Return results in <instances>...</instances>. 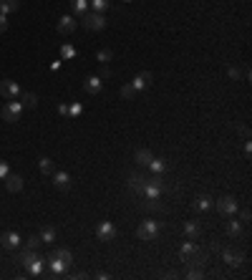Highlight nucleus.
<instances>
[{
  "label": "nucleus",
  "instance_id": "43",
  "mask_svg": "<svg viewBox=\"0 0 252 280\" xmlns=\"http://www.w3.org/2000/svg\"><path fill=\"white\" fill-rule=\"evenodd\" d=\"M250 154H252V144L247 141V144H245V157H250Z\"/></svg>",
  "mask_w": 252,
  "mask_h": 280
},
{
  "label": "nucleus",
  "instance_id": "25",
  "mask_svg": "<svg viewBox=\"0 0 252 280\" xmlns=\"http://www.w3.org/2000/svg\"><path fill=\"white\" fill-rule=\"evenodd\" d=\"M199 232H202V227H199L197 222H184V235H187L189 240H197Z\"/></svg>",
  "mask_w": 252,
  "mask_h": 280
},
{
  "label": "nucleus",
  "instance_id": "30",
  "mask_svg": "<svg viewBox=\"0 0 252 280\" xmlns=\"http://www.w3.org/2000/svg\"><path fill=\"white\" fill-rule=\"evenodd\" d=\"M118 94H121V99H124V101H131V99H134L139 91H136V88L129 83V86H121V91H118Z\"/></svg>",
  "mask_w": 252,
  "mask_h": 280
},
{
  "label": "nucleus",
  "instance_id": "24",
  "mask_svg": "<svg viewBox=\"0 0 252 280\" xmlns=\"http://www.w3.org/2000/svg\"><path fill=\"white\" fill-rule=\"evenodd\" d=\"M20 8V0H0V13L8 16V13H16Z\"/></svg>",
  "mask_w": 252,
  "mask_h": 280
},
{
  "label": "nucleus",
  "instance_id": "33",
  "mask_svg": "<svg viewBox=\"0 0 252 280\" xmlns=\"http://www.w3.org/2000/svg\"><path fill=\"white\" fill-rule=\"evenodd\" d=\"M81 111H83L81 104H71V106H68V116H73V119H76V116H81Z\"/></svg>",
  "mask_w": 252,
  "mask_h": 280
},
{
  "label": "nucleus",
  "instance_id": "34",
  "mask_svg": "<svg viewBox=\"0 0 252 280\" xmlns=\"http://www.w3.org/2000/svg\"><path fill=\"white\" fill-rule=\"evenodd\" d=\"M38 245H40V238H36V235H31V238L25 240V247H28V250H36Z\"/></svg>",
  "mask_w": 252,
  "mask_h": 280
},
{
  "label": "nucleus",
  "instance_id": "15",
  "mask_svg": "<svg viewBox=\"0 0 252 280\" xmlns=\"http://www.w3.org/2000/svg\"><path fill=\"white\" fill-rule=\"evenodd\" d=\"M43 265H46V258H40V255L36 253V255H33V260L25 265V270L31 273V275H36V278H40V275H43Z\"/></svg>",
  "mask_w": 252,
  "mask_h": 280
},
{
  "label": "nucleus",
  "instance_id": "7",
  "mask_svg": "<svg viewBox=\"0 0 252 280\" xmlns=\"http://www.w3.org/2000/svg\"><path fill=\"white\" fill-rule=\"evenodd\" d=\"M0 96L8 99V101H16V99L20 96V86H18V81H10V79L0 81Z\"/></svg>",
  "mask_w": 252,
  "mask_h": 280
},
{
  "label": "nucleus",
  "instance_id": "21",
  "mask_svg": "<svg viewBox=\"0 0 252 280\" xmlns=\"http://www.w3.org/2000/svg\"><path fill=\"white\" fill-rule=\"evenodd\" d=\"M86 10H88V0H71V13H73V18H81Z\"/></svg>",
  "mask_w": 252,
  "mask_h": 280
},
{
  "label": "nucleus",
  "instance_id": "13",
  "mask_svg": "<svg viewBox=\"0 0 252 280\" xmlns=\"http://www.w3.org/2000/svg\"><path fill=\"white\" fill-rule=\"evenodd\" d=\"M51 177H53L56 189H61V192H68V189H71V174L68 172H53Z\"/></svg>",
  "mask_w": 252,
  "mask_h": 280
},
{
  "label": "nucleus",
  "instance_id": "27",
  "mask_svg": "<svg viewBox=\"0 0 252 280\" xmlns=\"http://www.w3.org/2000/svg\"><path fill=\"white\" fill-rule=\"evenodd\" d=\"M96 61H98V63H103V66L111 63V61H114V51H111V48H101V51L96 53Z\"/></svg>",
  "mask_w": 252,
  "mask_h": 280
},
{
  "label": "nucleus",
  "instance_id": "4",
  "mask_svg": "<svg viewBox=\"0 0 252 280\" xmlns=\"http://www.w3.org/2000/svg\"><path fill=\"white\" fill-rule=\"evenodd\" d=\"M156 235H159V222H156V220H144V222L136 227V238H139L141 242L156 240Z\"/></svg>",
  "mask_w": 252,
  "mask_h": 280
},
{
  "label": "nucleus",
  "instance_id": "26",
  "mask_svg": "<svg viewBox=\"0 0 252 280\" xmlns=\"http://www.w3.org/2000/svg\"><path fill=\"white\" fill-rule=\"evenodd\" d=\"M149 167H152V172H154V174H164L169 164H167V159H156V157H154V159L149 161Z\"/></svg>",
  "mask_w": 252,
  "mask_h": 280
},
{
  "label": "nucleus",
  "instance_id": "9",
  "mask_svg": "<svg viewBox=\"0 0 252 280\" xmlns=\"http://www.w3.org/2000/svg\"><path fill=\"white\" fill-rule=\"evenodd\" d=\"M222 260H225L230 268H237V265H242V262H245V255H242V253H237L234 247H225V250H222Z\"/></svg>",
  "mask_w": 252,
  "mask_h": 280
},
{
  "label": "nucleus",
  "instance_id": "12",
  "mask_svg": "<svg viewBox=\"0 0 252 280\" xmlns=\"http://www.w3.org/2000/svg\"><path fill=\"white\" fill-rule=\"evenodd\" d=\"M0 245H3L5 250H16V247L20 245V235H18L16 230L3 232V235H0Z\"/></svg>",
  "mask_w": 252,
  "mask_h": 280
},
{
  "label": "nucleus",
  "instance_id": "40",
  "mask_svg": "<svg viewBox=\"0 0 252 280\" xmlns=\"http://www.w3.org/2000/svg\"><path fill=\"white\" fill-rule=\"evenodd\" d=\"M58 114H61L63 119H66V116H68V106H66V104H61V106H58Z\"/></svg>",
  "mask_w": 252,
  "mask_h": 280
},
{
  "label": "nucleus",
  "instance_id": "37",
  "mask_svg": "<svg viewBox=\"0 0 252 280\" xmlns=\"http://www.w3.org/2000/svg\"><path fill=\"white\" fill-rule=\"evenodd\" d=\"M227 73H230V79H240V76H242V71L237 68V66H230V71H227Z\"/></svg>",
  "mask_w": 252,
  "mask_h": 280
},
{
  "label": "nucleus",
  "instance_id": "35",
  "mask_svg": "<svg viewBox=\"0 0 252 280\" xmlns=\"http://www.w3.org/2000/svg\"><path fill=\"white\" fill-rule=\"evenodd\" d=\"M189 278H192V280H199V278H204V273L199 270V265H192V270H189Z\"/></svg>",
  "mask_w": 252,
  "mask_h": 280
},
{
  "label": "nucleus",
  "instance_id": "2",
  "mask_svg": "<svg viewBox=\"0 0 252 280\" xmlns=\"http://www.w3.org/2000/svg\"><path fill=\"white\" fill-rule=\"evenodd\" d=\"M164 189H169V184L161 180V174H154L152 180H146V187H144V195H146V200H159L161 197V192Z\"/></svg>",
  "mask_w": 252,
  "mask_h": 280
},
{
  "label": "nucleus",
  "instance_id": "23",
  "mask_svg": "<svg viewBox=\"0 0 252 280\" xmlns=\"http://www.w3.org/2000/svg\"><path fill=\"white\" fill-rule=\"evenodd\" d=\"M134 159H136V164H139V167H149V161L154 159V154H152L149 149H139V152L134 154Z\"/></svg>",
  "mask_w": 252,
  "mask_h": 280
},
{
  "label": "nucleus",
  "instance_id": "20",
  "mask_svg": "<svg viewBox=\"0 0 252 280\" xmlns=\"http://www.w3.org/2000/svg\"><path fill=\"white\" fill-rule=\"evenodd\" d=\"M225 230H227V235H230V238H242V235H245V227H242V222H237V220H230Z\"/></svg>",
  "mask_w": 252,
  "mask_h": 280
},
{
  "label": "nucleus",
  "instance_id": "18",
  "mask_svg": "<svg viewBox=\"0 0 252 280\" xmlns=\"http://www.w3.org/2000/svg\"><path fill=\"white\" fill-rule=\"evenodd\" d=\"M18 99H20V106H23V109H36V106H38V96H36L33 91H20Z\"/></svg>",
  "mask_w": 252,
  "mask_h": 280
},
{
  "label": "nucleus",
  "instance_id": "29",
  "mask_svg": "<svg viewBox=\"0 0 252 280\" xmlns=\"http://www.w3.org/2000/svg\"><path fill=\"white\" fill-rule=\"evenodd\" d=\"M38 238H40V242H53L56 240V230L53 227H43Z\"/></svg>",
  "mask_w": 252,
  "mask_h": 280
},
{
  "label": "nucleus",
  "instance_id": "22",
  "mask_svg": "<svg viewBox=\"0 0 252 280\" xmlns=\"http://www.w3.org/2000/svg\"><path fill=\"white\" fill-rule=\"evenodd\" d=\"M212 197L210 195H199L197 200H194V210H199V212H207V210H212Z\"/></svg>",
  "mask_w": 252,
  "mask_h": 280
},
{
  "label": "nucleus",
  "instance_id": "8",
  "mask_svg": "<svg viewBox=\"0 0 252 280\" xmlns=\"http://www.w3.org/2000/svg\"><path fill=\"white\" fill-rule=\"evenodd\" d=\"M96 238L101 242H111L116 238V227L109 222V220H103V222H98V227H96Z\"/></svg>",
  "mask_w": 252,
  "mask_h": 280
},
{
  "label": "nucleus",
  "instance_id": "1",
  "mask_svg": "<svg viewBox=\"0 0 252 280\" xmlns=\"http://www.w3.org/2000/svg\"><path fill=\"white\" fill-rule=\"evenodd\" d=\"M179 260H182V262H187V265H204L207 253L197 247V242H194V240H187V242L179 247Z\"/></svg>",
  "mask_w": 252,
  "mask_h": 280
},
{
  "label": "nucleus",
  "instance_id": "5",
  "mask_svg": "<svg viewBox=\"0 0 252 280\" xmlns=\"http://www.w3.org/2000/svg\"><path fill=\"white\" fill-rule=\"evenodd\" d=\"M20 114H23V106H20V101H8V104L3 106V111H0V116H3V121L5 124H16L20 121Z\"/></svg>",
  "mask_w": 252,
  "mask_h": 280
},
{
  "label": "nucleus",
  "instance_id": "38",
  "mask_svg": "<svg viewBox=\"0 0 252 280\" xmlns=\"http://www.w3.org/2000/svg\"><path fill=\"white\" fill-rule=\"evenodd\" d=\"M146 210H164V207H161L156 200H149V202H146Z\"/></svg>",
  "mask_w": 252,
  "mask_h": 280
},
{
  "label": "nucleus",
  "instance_id": "32",
  "mask_svg": "<svg viewBox=\"0 0 252 280\" xmlns=\"http://www.w3.org/2000/svg\"><path fill=\"white\" fill-rule=\"evenodd\" d=\"M109 5H111V0H91V8H94L96 13H103V10H109Z\"/></svg>",
  "mask_w": 252,
  "mask_h": 280
},
{
  "label": "nucleus",
  "instance_id": "41",
  "mask_svg": "<svg viewBox=\"0 0 252 280\" xmlns=\"http://www.w3.org/2000/svg\"><path fill=\"white\" fill-rule=\"evenodd\" d=\"M240 217H242V222H250V217H252V215H250V210H247V207H245V210H242V215H240Z\"/></svg>",
  "mask_w": 252,
  "mask_h": 280
},
{
  "label": "nucleus",
  "instance_id": "31",
  "mask_svg": "<svg viewBox=\"0 0 252 280\" xmlns=\"http://www.w3.org/2000/svg\"><path fill=\"white\" fill-rule=\"evenodd\" d=\"M73 56H76V48H73L71 43H63V46H61V58L68 61V58H73Z\"/></svg>",
  "mask_w": 252,
  "mask_h": 280
},
{
  "label": "nucleus",
  "instance_id": "28",
  "mask_svg": "<svg viewBox=\"0 0 252 280\" xmlns=\"http://www.w3.org/2000/svg\"><path fill=\"white\" fill-rule=\"evenodd\" d=\"M38 164H40V172H43V174H48V177L56 172V164H53V159H48V157H43V159L38 161Z\"/></svg>",
  "mask_w": 252,
  "mask_h": 280
},
{
  "label": "nucleus",
  "instance_id": "14",
  "mask_svg": "<svg viewBox=\"0 0 252 280\" xmlns=\"http://www.w3.org/2000/svg\"><path fill=\"white\" fill-rule=\"evenodd\" d=\"M154 83V73L152 71H144V73H139V76L131 81V86L136 88V91H141V88H149Z\"/></svg>",
  "mask_w": 252,
  "mask_h": 280
},
{
  "label": "nucleus",
  "instance_id": "16",
  "mask_svg": "<svg viewBox=\"0 0 252 280\" xmlns=\"http://www.w3.org/2000/svg\"><path fill=\"white\" fill-rule=\"evenodd\" d=\"M83 88H86V94H91V96L101 94V88H103V81H101V76H88V79L83 81Z\"/></svg>",
  "mask_w": 252,
  "mask_h": 280
},
{
  "label": "nucleus",
  "instance_id": "44",
  "mask_svg": "<svg viewBox=\"0 0 252 280\" xmlns=\"http://www.w3.org/2000/svg\"><path fill=\"white\" fill-rule=\"evenodd\" d=\"M124 3H131V0H124Z\"/></svg>",
  "mask_w": 252,
  "mask_h": 280
},
{
  "label": "nucleus",
  "instance_id": "6",
  "mask_svg": "<svg viewBox=\"0 0 252 280\" xmlns=\"http://www.w3.org/2000/svg\"><path fill=\"white\" fill-rule=\"evenodd\" d=\"M212 207H217V212H222V215H234L237 212V207H240V204H237V200L234 197H217L214 202H212Z\"/></svg>",
  "mask_w": 252,
  "mask_h": 280
},
{
  "label": "nucleus",
  "instance_id": "3",
  "mask_svg": "<svg viewBox=\"0 0 252 280\" xmlns=\"http://www.w3.org/2000/svg\"><path fill=\"white\" fill-rule=\"evenodd\" d=\"M81 25L86 28V31H103V28H106V18H103V13L86 10L81 16Z\"/></svg>",
  "mask_w": 252,
  "mask_h": 280
},
{
  "label": "nucleus",
  "instance_id": "17",
  "mask_svg": "<svg viewBox=\"0 0 252 280\" xmlns=\"http://www.w3.org/2000/svg\"><path fill=\"white\" fill-rule=\"evenodd\" d=\"M5 189L8 192H20L23 189V177L20 174H8L5 177Z\"/></svg>",
  "mask_w": 252,
  "mask_h": 280
},
{
  "label": "nucleus",
  "instance_id": "19",
  "mask_svg": "<svg viewBox=\"0 0 252 280\" xmlns=\"http://www.w3.org/2000/svg\"><path fill=\"white\" fill-rule=\"evenodd\" d=\"M51 255H53V258H58V260H63V262L68 265V268H71V265H73V253H71L68 247H56V250H53Z\"/></svg>",
  "mask_w": 252,
  "mask_h": 280
},
{
  "label": "nucleus",
  "instance_id": "36",
  "mask_svg": "<svg viewBox=\"0 0 252 280\" xmlns=\"http://www.w3.org/2000/svg\"><path fill=\"white\" fill-rule=\"evenodd\" d=\"M8 174H10V167H8V161H0V180H5Z\"/></svg>",
  "mask_w": 252,
  "mask_h": 280
},
{
  "label": "nucleus",
  "instance_id": "11",
  "mask_svg": "<svg viewBox=\"0 0 252 280\" xmlns=\"http://www.w3.org/2000/svg\"><path fill=\"white\" fill-rule=\"evenodd\" d=\"M144 187H146V177L139 174V172H131L129 174V189L136 195H144Z\"/></svg>",
  "mask_w": 252,
  "mask_h": 280
},
{
  "label": "nucleus",
  "instance_id": "42",
  "mask_svg": "<svg viewBox=\"0 0 252 280\" xmlns=\"http://www.w3.org/2000/svg\"><path fill=\"white\" fill-rule=\"evenodd\" d=\"M101 79H111V68H103L101 71Z\"/></svg>",
  "mask_w": 252,
  "mask_h": 280
},
{
  "label": "nucleus",
  "instance_id": "10",
  "mask_svg": "<svg viewBox=\"0 0 252 280\" xmlns=\"http://www.w3.org/2000/svg\"><path fill=\"white\" fill-rule=\"evenodd\" d=\"M56 31L61 33V36H71L73 31H76V18H73V16H63V18H58Z\"/></svg>",
  "mask_w": 252,
  "mask_h": 280
},
{
  "label": "nucleus",
  "instance_id": "39",
  "mask_svg": "<svg viewBox=\"0 0 252 280\" xmlns=\"http://www.w3.org/2000/svg\"><path fill=\"white\" fill-rule=\"evenodd\" d=\"M5 31H8V18L0 13V33H5Z\"/></svg>",
  "mask_w": 252,
  "mask_h": 280
}]
</instances>
